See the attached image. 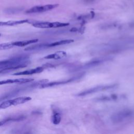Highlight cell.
<instances>
[{"mask_svg":"<svg viewBox=\"0 0 134 134\" xmlns=\"http://www.w3.org/2000/svg\"><path fill=\"white\" fill-rule=\"evenodd\" d=\"M48 82V80H47V79L40 80H39L35 82H34L33 83L30 84L29 85L25 86L24 87L17 88L12 90V91L8 92L0 96V102H2L3 100H5L8 98H9L10 97H14L16 95H17L18 94L22 93L23 92H25L26 91L29 90L30 89H32L37 86H39L40 85L46 83Z\"/></svg>","mask_w":134,"mask_h":134,"instance_id":"cell-1","label":"cell"},{"mask_svg":"<svg viewBox=\"0 0 134 134\" xmlns=\"http://www.w3.org/2000/svg\"><path fill=\"white\" fill-rule=\"evenodd\" d=\"M31 99L29 96L18 97L12 99L3 100L0 103V109H5L12 106H16L19 104L25 103Z\"/></svg>","mask_w":134,"mask_h":134,"instance_id":"cell-2","label":"cell"},{"mask_svg":"<svg viewBox=\"0 0 134 134\" xmlns=\"http://www.w3.org/2000/svg\"><path fill=\"white\" fill-rule=\"evenodd\" d=\"M32 25L39 28H51L65 27L69 25V23L60 22H48V21H35Z\"/></svg>","mask_w":134,"mask_h":134,"instance_id":"cell-3","label":"cell"},{"mask_svg":"<svg viewBox=\"0 0 134 134\" xmlns=\"http://www.w3.org/2000/svg\"><path fill=\"white\" fill-rule=\"evenodd\" d=\"M58 6H59L58 4H47L44 5L35 6L27 9L26 11V13L32 14V13H43V12H47L52 9H54V8L58 7Z\"/></svg>","mask_w":134,"mask_h":134,"instance_id":"cell-4","label":"cell"},{"mask_svg":"<svg viewBox=\"0 0 134 134\" xmlns=\"http://www.w3.org/2000/svg\"><path fill=\"white\" fill-rule=\"evenodd\" d=\"M116 86V84H113V85H100L98 86L93 88H91L88 90H86L84 91H83L82 92H80V93L77 94V96H84L85 95H87L88 94H91L94 93H96L99 91H102L104 90H109L111 88H115Z\"/></svg>","mask_w":134,"mask_h":134,"instance_id":"cell-5","label":"cell"},{"mask_svg":"<svg viewBox=\"0 0 134 134\" xmlns=\"http://www.w3.org/2000/svg\"><path fill=\"white\" fill-rule=\"evenodd\" d=\"M133 113L129 110H124L114 114L112 117V120L114 122H121L125 119L132 116Z\"/></svg>","mask_w":134,"mask_h":134,"instance_id":"cell-6","label":"cell"},{"mask_svg":"<svg viewBox=\"0 0 134 134\" xmlns=\"http://www.w3.org/2000/svg\"><path fill=\"white\" fill-rule=\"evenodd\" d=\"M34 79L31 78H20V79H7L5 80L0 81V85L12 84V83H19L23 84L31 82L34 81Z\"/></svg>","mask_w":134,"mask_h":134,"instance_id":"cell-7","label":"cell"},{"mask_svg":"<svg viewBox=\"0 0 134 134\" xmlns=\"http://www.w3.org/2000/svg\"><path fill=\"white\" fill-rule=\"evenodd\" d=\"M26 119V116L24 115H17L13 116L12 117H6L1 120H0V126H4L7 124L11 123L12 122H18L23 121Z\"/></svg>","mask_w":134,"mask_h":134,"instance_id":"cell-8","label":"cell"},{"mask_svg":"<svg viewBox=\"0 0 134 134\" xmlns=\"http://www.w3.org/2000/svg\"><path fill=\"white\" fill-rule=\"evenodd\" d=\"M46 68L44 65L41 66H38L35 69H31L23 71H20L13 74V75H32L34 74H37L42 72L43 70Z\"/></svg>","mask_w":134,"mask_h":134,"instance_id":"cell-9","label":"cell"},{"mask_svg":"<svg viewBox=\"0 0 134 134\" xmlns=\"http://www.w3.org/2000/svg\"><path fill=\"white\" fill-rule=\"evenodd\" d=\"M78 79V77H72L71 79H68V80H63V81H55V82H51L50 83H46L44 84H42L40 85L39 87L40 88H46V87H52V86H55L59 85H62L64 84H66L70 82H71L75 80H76Z\"/></svg>","mask_w":134,"mask_h":134,"instance_id":"cell-10","label":"cell"},{"mask_svg":"<svg viewBox=\"0 0 134 134\" xmlns=\"http://www.w3.org/2000/svg\"><path fill=\"white\" fill-rule=\"evenodd\" d=\"M35 21L29 19H23L18 20H8L6 21H0L1 26H13L25 23H33Z\"/></svg>","mask_w":134,"mask_h":134,"instance_id":"cell-11","label":"cell"},{"mask_svg":"<svg viewBox=\"0 0 134 134\" xmlns=\"http://www.w3.org/2000/svg\"><path fill=\"white\" fill-rule=\"evenodd\" d=\"M66 53L63 51H59L55 52L54 53L48 54L45 56L43 58L46 59H54V60H59L62 59L66 56Z\"/></svg>","mask_w":134,"mask_h":134,"instance_id":"cell-12","label":"cell"},{"mask_svg":"<svg viewBox=\"0 0 134 134\" xmlns=\"http://www.w3.org/2000/svg\"><path fill=\"white\" fill-rule=\"evenodd\" d=\"M38 39H30V40H23V41H14L13 42V44L15 47H24L30 44L36 43L38 41Z\"/></svg>","mask_w":134,"mask_h":134,"instance_id":"cell-13","label":"cell"},{"mask_svg":"<svg viewBox=\"0 0 134 134\" xmlns=\"http://www.w3.org/2000/svg\"><path fill=\"white\" fill-rule=\"evenodd\" d=\"M74 42V40L73 39H65V40H62L60 41H57L55 42H53L50 43H47V48H50V47H53L58 46L60 45H64L66 44L69 43H71Z\"/></svg>","mask_w":134,"mask_h":134,"instance_id":"cell-14","label":"cell"},{"mask_svg":"<svg viewBox=\"0 0 134 134\" xmlns=\"http://www.w3.org/2000/svg\"><path fill=\"white\" fill-rule=\"evenodd\" d=\"M61 120V116L60 113L57 110H53V114L52 116V122L54 125L59 124Z\"/></svg>","mask_w":134,"mask_h":134,"instance_id":"cell-15","label":"cell"},{"mask_svg":"<svg viewBox=\"0 0 134 134\" xmlns=\"http://www.w3.org/2000/svg\"><path fill=\"white\" fill-rule=\"evenodd\" d=\"M15 47L14 45L13 44V42H6L0 44V50H7L11 48Z\"/></svg>","mask_w":134,"mask_h":134,"instance_id":"cell-16","label":"cell"},{"mask_svg":"<svg viewBox=\"0 0 134 134\" xmlns=\"http://www.w3.org/2000/svg\"><path fill=\"white\" fill-rule=\"evenodd\" d=\"M95 0H85V2H88V3H90V2H93Z\"/></svg>","mask_w":134,"mask_h":134,"instance_id":"cell-17","label":"cell"},{"mask_svg":"<svg viewBox=\"0 0 134 134\" xmlns=\"http://www.w3.org/2000/svg\"><path fill=\"white\" fill-rule=\"evenodd\" d=\"M0 36H1V34H0Z\"/></svg>","mask_w":134,"mask_h":134,"instance_id":"cell-18","label":"cell"}]
</instances>
